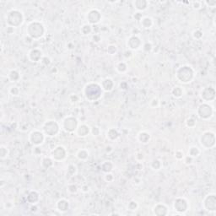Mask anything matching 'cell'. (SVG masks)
<instances>
[{
    "mask_svg": "<svg viewBox=\"0 0 216 216\" xmlns=\"http://www.w3.org/2000/svg\"><path fill=\"white\" fill-rule=\"evenodd\" d=\"M137 207H138V204H137L136 202L132 201L129 204V209L130 210H135L137 209Z\"/></svg>",
    "mask_w": 216,
    "mask_h": 216,
    "instance_id": "obj_34",
    "label": "cell"
},
{
    "mask_svg": "<svg viewBox=\"0 0 216 216\" xmlns=\"http://www.w3.org/2000/svg\"><path fill=\"white\" fill-rule=\"evenodd\" d=\"M96 131H99V129L97 128V127H93V128H92L91 130V133H92L94 136H97V135L99 134L98 133H96Z\"/></svg>",
    "mask_w": 216,
    "mask_h": 216,
    "instance_id": "obj_37",
    "label": "cell"
},
{
    "mask_svg": "<svg viewBox=\"0 0 216 216\" xmlns=\"http://www.w3.org/2000/svg\"><path fill=\"white\" fill-rule=\"evenodd\" d=\"M117 69H118V72L120 73L125 72L126 70H127V65L124 63H119L118 66H117Z\"/></svg>",
    "mask_w": 216,
    "mask_h": 216,
    "instance_id": "obj_32",
    "label": "cell"
},
{
    "mask_svg": "<svg viewBox=\"0 0 216 216\" xmlns=\"http://www.w3.org/2000/svg\"><path fill=\"white\" fill-rule=\"evenodd\" d=\"M205 4H209V6H212V7H214V6H215L216 2L215 1H209V2H205Z\"/></svg>",
    "mask_w": 216,
    "mask_h": 216,
    "instance_id": "obj_41",
    "label": "cell"
},
{
    "mask_svg": "<svg viewBox=\"0 0 216 216\" xmlns=\"http://www.w3.org/2000/svg\"><path fill=\"white\" fill-rule=\"evenodd\" d=\"M192 4H193V7L194 8V9H200L201 8V2H198V1H194V2H193L192 3Z\"/></svg>",
    "mask_w": 216,
    "mask_h": 216,
    "instance_id": "obj_36",
    "label": "cell"
},
{
    "mask_svg": "<svg viewBox=\"0 0 216 216\" xmlns=\"http://www.w3.org/2000/svg\"><path fill=\"white\" fill-rule=\"evenodd\" d=\"M9 156V149L6 146L4 145H1L0 146V158L2 159H4L7 158V156Z\"/></svg>",
    "mask_w": 216,
    "mask_h": 216,
    "instance_id": "obj_27",
    "label": "cell"
},
{
    "mask_svg": "<svg viewBox=\"0 0 216 216\" xmlns=\"http://www.w3.org/2000/svg\"><path fill=\"white\" fill-rule=\"evenodd\" d=\"M24 21V15L21 11L18 9H11L8 12L6 15V23L8 26L12 28H17L22 25Z\"/></svg>",
    "mask_w": 216,
    "mask_h": 216,
    "instance_id": "obj_1",
    "label": "cell"
},
{
    "mask_svg": "<svg viewBox=\"0 0 216 216\" xmlns=\"http://www.w3.org/2000/svg\"><path fill=\"white\" fill-rule=\"evenodd\" d=\"M101 86L102 90H104V91H111L112 89H113V86H114L113 81L111 80V79H106V80H103Z\"/></svg>",
    "mask_w": 216,
    "mask_h": 216,
    "instance_id": "obj_18",
    "label": "cell"
},
{
    "mask_svg": "<svg viewBox=\"0 0 216 216\" xmlns=\"http://www.w3.org/2000/svg\"><path fill=\"white\" fill-rule=\"evenodd\" d=\"M63 128L64 129L65 131L69 132V133L75 132V130L78 128V121H77V119L72 117V116L67 117L63 120Z\"/></svg>",
    "mask_w": 216,
    "mask_h": 216,
    "instance_id": "obj_7",
    "label": "cell"
},
{
    "mask_svg": "<svg viewBox=\"0 0 216 216\" xmlns=\"http://www.w3.org/2000/svg\"><path fill=\"white\" fill-rule=\"evenodd\" d=\"M90 132H91V129H90V128H89L87 125H85V124H82V125L78 126V128H77V129L75 130L76 134L80 137L87 136Z\"/></svg>",
    "mask_w": 216,
    "mask_h": 216,
    "instance_id": "obj_15",
    "label": "cell"
},
{
    "mask_svg": "<svg viewBox=\"0 0 216 216\" xmlns=\"http://www.w3.org/2000/svg\"><path fill=\"white\" fill-rule=\"evenodd\" d=\"M102 94V88L98 84H88L84 88V96L90 101L98 100Z\"/></svg>",
    "mask_w": 216,
    "mask_h": 216,
    "instance_id": "obj_2",
    "label": "cell"
},
{
    "mask_svg": "<svg viewBox=\"0 0 216 216\" xmlns=\"http://www.w3.org/2000/svg\"><path fill=\"white\" fill-rule=\"evenodd\" d=\"M194 73L193 68L189 66H187V65L180 67L177 69V74H176L177 80L180 82L184 84H187L191 82V80H193V78H194Z\"/></svg>",
    "mask_w": 216,
    "mask_h": 216,
    "instance_id": "obj_4",
    "label": "cell"
},
{
    "mask_svg": "<svg viewBox=\"0 0 216 216\" xmlns=\"http://www.w3.org/2000/svg\"><path fill=\"white\" fill-rule=\"evenodd\" d=\"M66 149L63 146H57L52 151V156L54 160L60 161L66 158Z\"/></svg>",
    "mask_w": 216,
    "mask_h": 216,
    "instance_id": "obj_10",
    "label": "cell"
},
{
    "mask_svg": "<svg viewBox=\"0 0 216 216\" xmlns=\"http://www.w3.org/2000/svg\"><path fill=\"white\" fill-rule=\"evenodd\" d=\"M127 46H129V48L132 50H137L139 48V46H141L140 39L136 36H133L131 37H129V39L127 42Z\"/></svg>",
    "mask_w": 216,
    "mask_h": 216,
    "instance_id": "obj_13",
    "label": "cell"
},
{
    "mask_svg": "<svg viewBox=\"0 0 216 216\" xmlns=\"http://www.w3.org/2000/svg\"><path fill=\"white\" fill-rule=\"evenodd\" d=\"M106 181H108V182L112 181V180H113V176H112L111 174H110V173H107L106 176Z\"/></svg>",
    "mask_w": 216,
    "mask_h": 216,
    "instance_id": "obj_40",
    "label": "cell"
},
{
    "mask_svg": "<svg viewBox=\"0 0 216 216\" xmlns=\"http://www.w3.org/2000/svg\"><path fill=\"white\" fill-rule=\"evenodd\" d=\"M27 200L30 204H36V202L39 200V194L36 192H30L29 195L27 196Z\"/></svg>",
    "mask_w": 216,
    "mask_h": 216,
    "instance_id": "obj_21",
    "label": "cell"
},
{
    "mask_svg": "<svg viewBox=\"0 0 216 216\" xmlns=\"http://www.w3.org/2000/svg\"><path fill=\"white\" fill-rule=\"evenodd\" d=\"M213 114V109L211 106L208 104H202L198 106L197 109V115L198 117L202 119H208Z\"/></svg>",
    "mask_w": 216,
    "mask_h": 216,
    "instance_id": "obj_9",
    "label": "cell"
},
{
    "mask_svg": "<svg viewBox=\"0 0 216 216\" xmlns=\"http://www.w3.org/2000/svg\"><path fill=\"white\" fill-rule=\"evenodd\" d=\"M68 207H69L68 202L67 201V200H65V199H60V200L57 203V208L61 212L67 211L68 209Z\"/></svg>",
    "mask_w": 216,
    "mask_h": 216,
    "instance_id": "obj_19",
    "label": "cell"
},
{
    "mask_svg": "<svg viewBox=\"0 0 216 216\" xmlns=\"http://www.w3.org/2000/svg\"><path fill=\"white\" fill-rule=\"evenodd\" d=\"M133 4L135 9L139 11H144L148 8V2L145 0H137Z\"/></svg>",
    "mask_w": 216,
    "mask_h": 216,
    "instance_id": "obj_17",
    "label": "cell"
},
{
    "mask_svg": "<svg viewBox=\"0 0 216 216\" xmlns=\"http://www.w3.org/2000/svg\"><path fill=\"white\" fill-rule=\"evenodd\" d=\"M176 157L178 159H181L183 158V153L182 151H177L176 153Z\"/></svg>",
    "mask_w": 216,
    "mask_h": 216,
    "instance_id": "obj_39",
    "label": "cell"
},
{
    "mask_svg": "<svg viewBox=\"0 0 216 216\" xmlns=\"http://www.w3.org/2000/svg\"><path fill=\"white\" fill-rule=\"evenodd\" d=\"M28 57L31 62H38L42 59V53L41 50L39 49H32L30 51V53L28 54Z\"/></svg>",
    "mask_w": 216,
    "mask_h": 216,
    "instance_id": "obj_14",
    "label": "cell"
},
{
    "mask_svg": "<svg viewBox=\"0 0 216 216\" xmlns=\"http://www.w3.org/2000/svg\"><path fill=\"white\" fill-rule=\"evenodd\" d=\"M200 144L205 149H209L214 145V134L209 132H205L200 138Z\"/></svg>",
    "mask_w": 216,
    "mask_h": 216,
    "instance_id": "obj_8",
    "label": "cell"
},
{
    "mask_svg": "<svg viewBox=\"0 0 216 216\" xmlns=\"http://www.w3.org/2000/svg\"><path fill=\"white\" fill-rule=\"evenodd\" d=\"M160 166H161V163H160V161L158 160V159H155L151 164V167L153 168V170L158 171V170H159Z\"/></svg>",
    "mask_w": 216,
    "mask_h": 216,
    "instance_id": "obj_31",
    "label": "cell"
},
{
    "mask_svg": "<svg viewBox=\"0 0 216 216\" xmlns=\"http://www.w3.org/2000/svg\"><path fill=\"white\" fill-rule=\"evenodd\" d=\"M9 79L11 80L12 82H15L19 79V74L17 70H11L9 74Z\"/></svg>",
    "mask_w": 216,
    "mask_h": 216,
    "instance_id": "obj_24",
    "label": "cell"
},
{
    "mask_svg": "<svg viewBox=\"0 0 216 216\" xmlns=\"http://www.w3.org/2000/svg\"><path fill=\"white\" fill-rule=\"evenodd\" d=\"M42 130L45 135L49 137L56 136L59 132V125L54 120H48L43 124Z\"/></svg>",
    "mask_w": 216,
    "mask_h": 216,
    "instance_id": "obj_5",
    "label": "cell"
},
{
    "mask_svg": "<svg viewBox=\"0 0 216 216\" xmlns=\"http://www.w3.org/2000/svg\"><path fill=\"white\" fill-rule=\"evenodd\" d=\"M154 214H157V215H164L167 214V208L166 207V205L161 204H158L154 207Z\"/></svg>",
    "mask_w": 216,
    "mask_h": 216,
    "instance_id": "obj_16",
    "label": "cell"
},
{
    "mask_svg": "<svg viewBox=\"0 0 216 216\" xmlns=\"http://www.w3.org/2000/svg\"><path fill=\"white\" fill-rule=\"evenodd\" d=\"M151 47H152L151 44H150V43H149V42H147V43H146V44L144 45V49L145 50V51H147V52H149V51H150V50H151Z\"/></svg>",
    "mask_w": 216,
    "mask_h": 216,
    "instance_id": "obj_38",
    "label": "cell"
},
{
    "mask_svg": "<svg viewBox=\"0 0 216 216\" xmlns=\"http://www.w3.org/2000/svg\"><path fill=\"white\" fill-rule=\"evenodd\" d=\"M86 18L90 24H97L101 19V14L97 9H91L88 13Z\"/></svg>",
    "mask_w": 216,
    "mask_h": 216,
    "instance_id": "obj_11",
    "label": "cell"
},
{
    "mask_svg": "<svg viewBox=\"0 0 216 216\" xmlns=\"http://www.w3.org/2000/svg\"><path fill=\"white\" fill-rule=\"evenodd\" d=\"M9 92H10L13 95H18V93H19V90H18V88L15 86V87L10 88Z\"/></svg>",
    "mask_w": 216,
    "mask_h": 216,
    "instance_id": "obj_35",
    "label": "cell"
},
{
    "mask_svg": "<svg viewBox=\"0 0 216 216\" xmlns=\"http://www.w3.org/2000/svg\"><path fill=\"white\" fill-rule=\"evenodd\" d=\"M77 157L78 159H81V160H84L89 157V152L85 149H80L77 153Z\"/></svg>",
    "mask_w": 216,
    "mask_h": 216,
    "instance_id": "obj_25",
    "label": "cell"
},
{
    "mask_svg": "<svg viewBox=\"0 0 216 216\" xmlns=\"http://www.w3.org/2000/svg\"><path fill=\"white\" fill-rule=\"evenodd\" d=\"M91 30H92V29H91V26L90 25H84V26H83L82 28H81V32H82L84 35L90 34L91 32Z\"/></svg>",
    "mask_w": 216,
    "mask_h": 216,
    "instance_id": "obj_30",
    "label": "cell"
},
{
    "mask_svg": "<svg viewBox=\"0 0 216 216\" xmlns=\"http://www.w3.org/2000/svg\"><path fill=\"white\" fill-rule=\"evenodd\" d=\"M199 154H200L199 149H198L197 147H195V146L191 147V148L189 149V150H188V156H189L190 157H192V158L197 157V156H198Z\"/></svg>",
    "mask_w": 216,
    "mask_h": 216,
    "instance_id": "obj_26",
    "label": "cell"
},
{
    "mask_svg": "<svg viewBox=\"0 0 216 216\" xmlns=\"http://www.w3.org/2000/svg\"><path fill=\"white\" fill-rule=\"evenodd\" d=\"M29 140L32 144H34L36 146H39L43 144V142L45 140V134L38 130L32 131L29 135Z\"/></svg>",
    "mask_w": 216,
    "mask_h": 216,
    "instance_id": "obj_6",
    "label": "cell"
},
{
    "mask_svg": "<svg viewBox=\"0 0 216 216\" xmlns=\"http://www.w3.org/2000/svg\"><path fill=\"white\" fill-rule=\"evenodd\" d=\"M138 139H139V140L140 141L141 143L146 144V143H148L149 140L150 136H149V134L148 133H146V132H141V133H139Z\"/></svg>",
    "mask_w": 216,
    "mask_h": 216,
    "instance_id": "obj_22",
    "label": "cell"
},
{
    "mask_svg": "<svg viewBox=\"0 0 216 216\" xmlns=\"http://www.w3.org/2000/svg\"><path fill=\"white\" fill-rule=\"evenodd\" d=\"M118 137V131L115 129H109V131L107 132V138H109L110 139H116Z\"/></svg>",
    "mask_w": 216,
    "mask_h": 216,
    "instance_id": "obj_28",
    "label": "cell"
},
{
    "mask_svg": "<svg viewBox=\"0 0 216 216\" xmlns=\"http://www.w3.org/2000/svg\"><path fill=\"white\" fill-rule=\"evenodd\" d=\"M186 124L187 127H189V128H193V127H194L195 124H196V122L194 121L193 118H188V119L187 120Z\"/></svg>",
    "mask_w": 216,
    "mask_h": 216,
    "instance_id": "obj_33",
    "label": "cell"
},
{
    "mask_svg": "<svg viewBox=\"0 0 216 216\" xmlns=\"http://www.w3.org/2000/svg\"><path fill=\"white\" fill-rule=\"evenodd\" d=\"M173 207H174L176 211L182 213L187 210L188 204H187V202L184 198H177V199L174 202Z\"/></svg>",
    "mask_w": 216,
    "mask_h": 216,
    "instance_id": "obj_12",
    "label": "cell"
},
{
    "mask_svg": "<svg viewBox=\"0 0 216 216\" xmlns=\"http://www.w3.org/2000/svg\"><path fill=\"white\" fill-rule=\"evenodd\" d=\"M183 94V91L180 87H175L173 90H172V95H174L175 97L177 98H179L181 97Z\"/></svg>",
    "mask_w": 216,
    "mask_h": 216,
    "instance_id": "obj_29",
    "label": "cell"
},
{
    "mask_svg": "<svg viewBox=\"0 0 216 216\" xmlns=\"http://www.w3.org/2000/svg\"><path fill=\"white\" fill-rule=\"evenodd\" d=\"M113 168V165L111 161H105L104 163L102 164L101 166V169L104 172H106V173H109Z\"/></svg>",
    "mask_w": 216,
    "mask_h": 216,
    "instance_id": "obj_23",
    "label": "cell"
},
{
    "mask_svg": "<svg viewBox=\"0 0 216 216\" xmlns=\"http://www.w3.org/2000/svg\"><path fill=\"white\" fill-rule=\"evenodd\" d=\"M26 32L27 35L31 39L37 40V39L41 38L44 35L45 28H44L43 25L41 22H39V21H32V22L29 23V25L27 26Z\"/></svg>",
    "mask_w": 216,
    "mask_h": 216,
    "instance_id": "obj_3",
    "label": "cell"
},
{
    "mask_svg": "<svg viewBox=\"0 0 216 216\" xmlns=\"http://www.w3.org/2000/svg\"><path fill=\"white\" fill-rule=\"evenodd\" d=\"M153 19L150 17H144L141 19V26L145 28V29H149L153 26Z\"/></svg>",
    "mask_w": 216,
    "mask_h": 216,
    "instance_id": "obj_20",
    "label": "cell"
}]
</instances>
